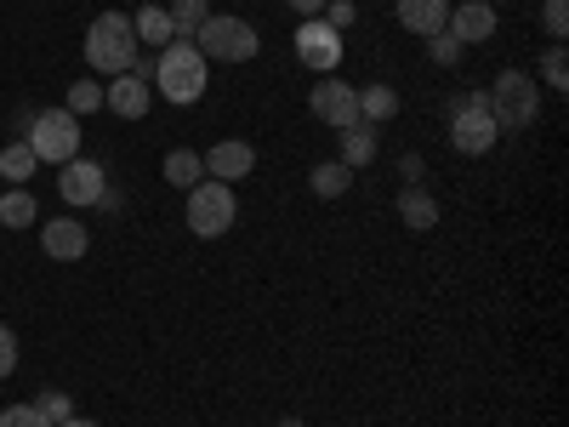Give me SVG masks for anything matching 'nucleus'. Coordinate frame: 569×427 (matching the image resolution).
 Returning <instances> with one entry per match:
<instances>
[{
    "mask_svg": "<svg viewBox=\"0 0 569 427\" xmlns=\"http://www.w3.org/2000/svg\"><path fill=\"white\" fill-rule=\"evenodd\" d=\"M131 29H137V46H154V52H166V46H171V18H166V7H137V12H131Z\"/></svg>",
    "mask_w": 569,
    "mask_h": 427,
    "instance_id": "a211bd4d",
    "label": "nucleus"
},
{
    "mask_svg": "<svg viewBox=\"0 0 569 427\" xmlns=\"http://www.w3.org/2000/svg\"><path fill=\"white\" fill-rule=\"evenodd\" d=\"M63 109H69L74 120H80V115H98V109H103V86H98V80H74Z\"/></svg>",
    "mask_w": 569,
    "mask_h": 427,
    "instance_id": "a878e982",
    "label": "nucleus"
},
{
    "mask_svg": "<svg viewBox=\"0 0 569 427\" xmlns=\"http://www.w3.org/2000/svg\"><path fill=\"white\" fill-rule=\"evenodd\" d=\"M40 251L52 262H80L91 251V234L80 217H52V222H40Z\"/></svg>",
    "mask_w": 569,
    "mask_h": 427,
    "instance_id": "9b49d317",
    "label": "nucleus"
},
{
    "mask_svg": "<svg viewBox=\"0 0 569 427\" xmlns=\"http://www.w3.org/2000/svg\"><path fill=\"white\" fill-rule=\"evenodd\" d=\"M34 217H40V200L29 188H7L0 195V228H34Z\"/></svg>",
    "mask_w": 569,
    "mask_h": 427,
    "instance_id": "5701e85b",
    "label": "nucleus"
},
{
    "mask_svg": "<svg viewBox=\"0 0 569 427\" xmlns=\"http://www.w3.org/2000/svg\"><path fill=\"white\" fill-rule=\"evenodd\" d=\"M0 427H52V421H46L34 405H7L0 410Z\"/></svg>",
    "mask_w": 569,
    "mask_h": 427,
    "instance_id": "c756f323",
    "label": "nucleus"
},
{
    "mask_svg": "<svg viewBox=\"0 0 569 427\" xmlns=\"http://www.w3.org/2000/svg\"><path fill=\"white\" fill-rule=\"evenodd\" d=\"M399 177H405V188H416V182L427 177V160H421V155H405V160H399Z\"/></svg>",
    "mask_w": 569,
    "mask_h": 427,
    "instance_id": "473e14b6",
    "label": "nucleus"
},
{
    "mask_svg": "<svg viewBox=\"0 0 569 427\" xmlns=\"http://www.w3.org/2000/svg\"><path fill=\"white\" fill-rule=\"evenodd\" d=\"M291 12H297V18H319L325 0H291Z\"/></svg>",
    "mask_w": 569,
    "mask_h": 427,
    "instance_id": "72a5a7b5",
    "label": "nucleus"
},
{
    "mask_svg": "<svg viewBox=\"0 0 569 427\" xmlns=\"http://www.w3.org/2000/svg\"><path fill=\"white\" fill-rule=\"evenodd\" d=\"M445 18H450V0H399V23L410 29V34H439L445 29Z\"/></svg>",
    "mask_w": 569,
    "mask_h": 427,
    "instance_id": "dca6fc26",
    "label": "nucleus"
},
{
    "mask_svg": "<svg viewBox=\"0 0 569 427\" xmlns=\"http://www.w3.org/2000/svg\"><path fill=\"white\" fill-rule=\"evenodd\" d=\"M120 206H126V200L114 195V188H103V195H98V211H120Z\"/></svg>",
    "mask_w": 569,
    "mask_h": 427,
    "instance_id": "f704fd0d",
    "label": "nucleus"
},
{
    "mask_svg": "<svg viewBox=\"0 0 569 427\" xmlns=\"http://www.w3.org/2000/svg\"><path fill=\"white\" fill-rule=\"evenodd\" d=\"M206 80H211V63H206L188 40H171L166 52L154 58V75H149V86L160 91L166 103H177V109L200 103V98H206Z\"/></svg>",
    "mask_w": 569,
    "mask_h": 427,
    "instance_id": "f257e3e1",
    "label": "nucleus"
},
{
    "mask_svg": "<svg viewBox=\"0 0 569 427\" xmlns=\"http://www.w3.org/2000/svg\"><path fill=\"white\" fill-rule=\"evenodd\" d=\"M233 222H240V200H233L228 182L206 177V182L188 188V228H194L200 240H222Z\"/></svg>",
    "mask_w": 569,
    "mask_h": 427,
    "instance_id": "423d86ee",
    "label": "nucleus"
},
{
    "mask_svg": "<svg viewBox=\"0 0 569 427\" xmlns=\"http://www.w3.org/2000/svg\"><path fill=\"white\" fill-rule=\"evenodd\" d=\"M399 222H405L410 234H427V228L439 222V200L427 195L421 182H416V188H405V195H399Z\"/></svg>",
    "mask_w": 569,
    "mask_h": 427,
    "instance_id": "f3484780",
    "label": "nucleus"
},
{
    "mask_svg": "<svg viewBox=\"0 0 569 427\" xmlns=\"http://www.w3.org/2000/svg\"><path fill=\"white\" fill-rule=\"evenodd\" d=\"M541 29H547L552 40L569 34V0H547V7H541Z\"/></svg>",
    "mask_w": 569,
    "mask_h": 427,
    "instance_id": "c85d7f7f",
    "label": "nucleus"
},
{
    "mask_svg": "<svg viewBox=\"0 0 569 427\" xmlns=\"http://www.w3.org/2000/svg\"><path fill=\"white\" fill-rule=\"evenodd\" d=\"M160 171H166V182H171V188H182V195H188L194 182H206V160H200L194 149H171Z\"/></svg>",
    "mask_w": 569,
    "mask_h": 427,
    "instance_id": "4be33fe9",
    "label": "nucleus"
},
{
    "mask_svg": "<svg viewBox=\"0 0 569 427\" xmlns=\"http://www.w3.org/2000/svg\"><path fill=\"white\" fill-rule=\"evenodd\" d=\"M18 370V330L12 325H0V383Z\"/></svg>",
    "mask_w": 569,
    "mask_h": 427,
    "instance_id": "2f4dec72",
    "label": "nucleus"
},
{
    "mask_svg": "<svg viewBox=\"0 0 569 427\" xmlns=\"http://www.w3.org/2000/svg\"><path fill=\"white\" fill-rule=\"evenodd\" d=\"M461 52H467V46L450 34V29H439V34H427V58H433V63H445V69H456L461 63Z\"/></svg>",
    "mask_w": 569,
    "mask_h": 427,
    "instance_id": "bb28decb",
    "label": "nucleus"
},
{
    "mask_svg": "<svg viewBox=\"0 0 569 427\" xmlns=\"http://www.w3.org/2000/svg\"><path fill=\"white\" fill-rule=\"evenodd\" d=\"M541 86L547 91H569V58H563V40H552L541 52Z\"/></svg>",
    "mask_w": 569,
    "mask_h": 427,
    "instance_id": "393cba45",
    "label": "nucleus"
},
{
    "mask_svg": "<svg viewBox=\"0 0 569 427\" xmlns=\"http://www.w3.org/2000/svg\"><path fill=\"white\" fill-rule=\"evenodd\" d=\"M279 427H308V421H302V416H284V421H279Z\"/></svg>",
    "mask_w": 569,
    "mask_h": 427,
    "instance_id": "e433bc0d",
    "label": "nucleus"
},
{
    "mask_svg": "<svg viewBox=\"0 0 569 427\" xmlns=\"http://www.w3.org/2000/svg\"><path fill=\"white\" fill-rule=\"evenodd\" d=\"M308 188H313L319 200H342L348 188H353V171H348L342 160H319V166L308 171Z\"/></svg>",
    "mask_w": 569,
    "mask_h": 427,
    "instance_id": "6ab92c4d",
    "label": "nucleus"
},
{
    "mask_svg": "<svg viewBox=\"0 0 569 427\" xmlns=\"http://www.w3.org/2000/svg\"><path fill=\"white\" fill-rule=\"evenodd\" d=\"M485 98H490V115L501 131H530L541 120V80L530 69H501Z\"/></svg>",
    "mask_w": 569,
    "mask_h": 427,
    "instance_id": "7ed1b4c3",
    "label": "nucleus"
},
{
    "mask_svg": "<svg viewBox=\"0 0 569 427\" xmlns=\"http://www.w3.org/2000/svg\"><path fill=\"white\" fill-rule=\"evenodd\" d=\"M188 46H194L206 63H251V58L262 52V34H257L246 18H233V12H211Z\"/></svg>",
    "mask_w": 569,
    "mask_h": 427,
    "instance_id": "39448f33",
    "label": "nucleus"
},
{
    "mask_svg": "<svg viewBox=\"0 0 569 427\" xmlns=\"http://www.w3.org/2000/svg\"><path fill=\"white\" fill-rule=\"evenodd\" d=\"M58 427H98V421H86V416H69V421H58Z\"/></svg>",
    "mask_w": 569,
    "mask_h": 427,
    "instance_id": "c9c22d12",
    "label": "nucleus"
},
{
    "mask_svg": "<svg viewBox=\"0 0 569 427\" xmlns=\"http://www.w3.org/2000/svg\"><path fill=\"white\" fill-rule=\"evenodd\" d=\"M149 103H154V86L142 80V75H114L103 86V109H114L120 120H142V115H149Z\"/></svg>",
    "mask_w": 569,
    "mask_h": 427,
    "instance_id": "4468645a",
    "label": "nucleus"
},
{
    "mask_svg": "<svg viewBox=\"0 0 569 427\" xmlns=\"http://www.w3.org/2000/svg\"><path fill=\"white\" fill-rule=\"evenodd\" d=\"M137 29H131V18L126 12H103L98 23L86 29V69L91 75H131V63H137Z\"/></svg>",
    "mask_w": 569,
    "mask_h": 427,
    "instance_id": "f03ea898",
    "label": "nucleus"
},
{
    "mask_svg": "<svg viewBox=\"0 0 569 427\" xmlns=\"http://www.w3.org/2000/svg\"><path fill=\"white\" fill-rule=\"evenodd\" d=\"M166 18H171V40H194L200 23L211 18V0H171Z\"/></svg>",
    "mask_w": 569,
    "mask_h": 427,
    "instance_id": "412c9836",
    "label": "nucleus"
},
{
    "mask_svg": "<svg viewBox=\"0 0 569 427\" xmlns=\"http://www.w3.org/2000/svg\"><path fill=\"white\" fill-rule=\"evenodd\" d=\"M109 188V171L98 166V160H86V155H74V160H63L58 166V195L74 206V211H91L98 206V195Z\"/></svg>",
    "mask_w": 569,
    "mask_h": 427,
    "instance_id": "1a4fd4ad",
    "label": "nucleus"
},
{
    "mask_svg": "<svg viewBox=\"0 0 569 427\" xmlns=\"http://www.w3.org/2000/svg\"><path fill=\"white\" fill-rule=\"evenodd\" d=\"M319 18H325L330 29H337V34H342V29H348V23L359 18V7H353V0H325V12H319Z\"/></svg>",
    "mask_w": 569,
    "mask_h": 427,
    "instance_id": "7c9ffc66",
    "label": "nucleus"
},
{
    "mask_svg": "<svg viewBox=\"0 0 569 427\" xmlns=\"http://www.w3.org/2000/svg\"><path fill=\"white\" fill-rule=\"evenodd\" d=\"M34 149L29 142H7V149H0V177H7L12 188H29V177H34Z\"/></svg>",
    "mask_w": 569,
    "mask_h": 427,
    "instance_id": "b1692460",
    "label": "nucleus"
},
{
    "mask_svg": "<svg viewBox=\"0 0 569 427\" xmlns=\"http://www.w3.org/2000/svg\"><path fill=\"white\" fill-rule=\"evenodd\" d=\"M445 29H450L461 46H485V40H496V7H490V0H456L450 18H445Z\"/></svg>",
    "mask_w": 569,
    "mask_h": 427,
    "instance_id": "f8f14e48",
    "label": "nucleus"
},
{
    "mask_svg": "<svg viewBox=\"0 0 569 427\" xmlns=\"http://www.w3.org/2000/svg\"><path fill=\"white\" fill-rule=\"evenodd\" d=\"M399 115V91L393 86H365L359 91V120L365 126H388Z\"/></svg>",
    "mask_w": 569,
    "mask_h": 427,
    "instance_id": "aec40b11",
    "label": "nucleus"
},
{
    "mask_svg": "<svg viewBox=\"0 0 569 427\" xmlns=\"http://www.w3.org/2000/svg\"><path fill=\"white\" fill-rule=\"evenodd\" d=\"M337 142H342V155H337V160H342L348 171H365L376 155H382V137H376V126H365V120L348 126V131H337Z\"/></svg>",
    "mask_w": 569,
    "mask_h": 427,
    "instance_id": "2eb2a0df",
    "label": "nucleus"
},
{
    "mask_svg": "<svg viewBox=\"0 0 569 427\" xmlns=\"http://www.w3.org/2000/svg\"><path fill=\"white\" fill-rule=\"evenodd\" d=\"M297 58H302L313 75H337V63H342V34L330 29L325 18H302V23H297Z\"/></svg>",
    "mask_w": 569,
    "mask_h": 427,
    "instance_id": "6e6552de",
    "label": "nucleus"
},
{
    "mask_svg": "<svg viewBox=\"0 0 569 427\" xmlns=\"http://www.w3.org/2000/svg\"><path fill=\"white\" fill-rule=\"evenodd\" d=\"M445 120H450V149L456 155H490L501 142V126L490 115L485 91H456V98L445 103Z\"/></svg>",
    "mask_w": 569,
    "mask_h": 427,
    "instance_id": "20e7f679",
    "label": "nucleus"
},
{
    "mask_svg": "<svg viewBox=\"0 0 569 427\" xmlns=\"http://www.w3.org/2000/svg\"><path fill=\"white\" fill-rule=\"evenodd\" d=\"M29 149H34V160L40 166H63V160H74L80 155V120L69 115V109H40L34 120H29Z\"/></svg>",
    "mask_w": 569,
    "mask_h": 427,
    "instance_id": "0eeeda50",
    "label": "nucleus"
},
{
    "mask_svg": "<svg viewBox=\"0 0 569 427\" xmlns=\"http://www.w3.org/2000/svg\"><path fill=\"white\" fill-rule=\"evenodd\" d=\"M308 109H313L330 131H348V126H359V91H353V80H319V86L308 91Z\"/></svg>",
    "mask_w": 569,
    "mask_h": 427,
    "instance_id": "9d476101",
    "label": "nucleus"
},
{
    "mask_svg": "<svg viewBox=\"0 0 569 427\" xmlns=\"http://www.w3.org/2000/svg\"><path fill=\"white\" fill-rule=\"evenodd\" d=\"M200 160H206V177H217V182H228V188L257 171V149H251V142H240V137L217 142V149H206Z\"/></svg>",
    "mask_w": 569,
    "mask_h": 427,
    "instance_id": "ddd939ff",
    "label": "nucleus"
},
{
    "mask_svg": "<svg viewBox=\"0 0 569 427\" xmlns=\"http://www.w3.org/2000/svg\"><path fill=\"white\" fill-rule=\"evenodd\" d=\"M34 410H40V416H46V421H52V427H58V421H69V416H74V405H69V394H63V388H46V394H40V399H34Z\"/></svg>",
    "mask_w": 569,
    "mask_h": 427,
    "instance_id": "cd10ccee",
    "label": "nucleus"
}]
</instances>
